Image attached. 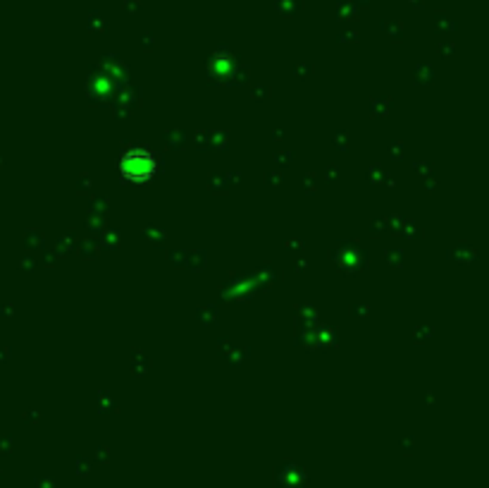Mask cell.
Wrapping results in <instances>:
<instances>
[{"mask_svg": "<svg viewBox=\"0 0 489 488\" xmlns=\"http://www.w3.org/2000/svg\"><path fill=\"white\" fill-rule=\"evenodd\" d=\"M120 172L124 180L131 182H146L158 172V161L149 149H131L120 161Z\"/></svg>", "mask_w": 489, "mask_h": 488, "instance_id": "6da1fadb", "label": "cell"}]
</instances>
